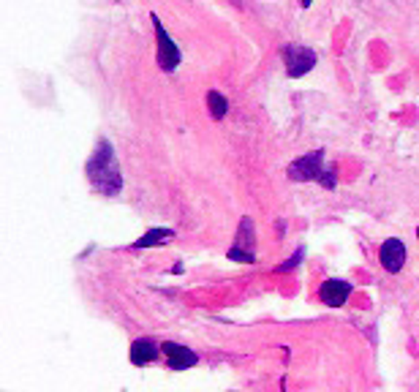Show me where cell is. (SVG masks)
I'll use <instances>...</instances> for the list:
<instances>
[{
    "label": "cell",
    "mask_w": 419,
    "mask_h": 392,
    "mask_svg": "<svg viewBox=\"0 0 419 392\" xmlns=\"http://www.w3.org/2000/svg\"><path fill=\"white\" fill-rule=\"evenodd\" d=\"M85 174H87L90 188L101 196H117L123 191V174H120V164H117L109 139H98L93 155L85 164Z\"/></svg>",
    "instance_id": "6da1fadb"
},
{
    "label": "cell",
    "mask_w": 419,
    "mask_h": 392,
    "mask_svg": "<svg viewBox=\"0 0 419 392\" xmlns=\"http://www.w3.org/2000/svg\"><path fill=\"white\" fill-rule=\"evenodd\" d=\"M286 174L294 183H319L329 191H335V186H338L335 167H324V150H313V153H305L300 158H294L286 169Z\"/></svg>",
    "instance_id": "7a4b0ae2"
},
{
    "label": "cell",
    "mask_w": 419,
    "mask_h": 392,
    "mask_svg": "<svg viewBox=\"0 0 419 392\" xmlns=\"http://www.w3.org/2000/svg\"><path fill=\"white\" fill-rule=\"evenodd\" d=\"M152 28H155V41H158V52H155V60H158V66H161V71H166L171 74L177 66H180V47L174 44V38L166 33V28L161 25V19L158 14H152Z\"/></svg>",
    "instance_id": "3957f363"
},
{
    "label": "cell",
    "mask_w": 419,
    "mask_h": 392,
    "mask_svg": "<svg viewBox=\"0 0 419 392\" xmlns=\"http://www.w3.org/2000/svg\"><path fill=\"white\" fill-rule=\"evenodd\" d=\"M226 256L229 261H243V264L256 261V229H253V221L248 215L237 226V237H234V245L229 248Z\"/></svg>",
    "instance_id": "277c9868"
},
{
    "label": "cell",
    "mask_w": 419,
    "mask_h": 392,
    "mask_svg": "<svg viewBox=\"0 0 419 392\" xmlns=\"http://www.w3.org/2000/svg\"><path fill=\"white\" fill-rule=\"evenodd\" d=\"M316 52L305 44H284V63H286V74L291 79H300V76L310 74L313 66H316Z\"/></svg>",
    "instance_id": "5b68a950"
},
{
    "label": "cell",
    "mask_w": 419,
    "mask_h": 392,
    "mask_svg": "<svg viewBox=\"0 0 419 392\" xmlns=\"http://www.w3.org/2000/svg\"><path fill=\"white\" fill-rule=\"evenodd\" d=\"M379 261L387 273H392V275L400 273L403 264H406V245H403V240H398V237L384 240L379 248Z\"/></svg>",
    "instance_id": "8992f818"
},
{
    "label": "cell",
    "mask_w": 419,
    "mask_h": 392,
    "mask_svg": "<svg viewBox=\"0 0 419 392\" xmlns=\"http://www.w3.org/2000/svg\"><path fill=\"white\" fill-rule=\"evenodd\" d=\"M161 355H164V346H158L152 338H136L131 343V349H128V360L133 365H139V368L155 362Z\"/></svg>",
    "instance_id": "52a82bcc"
},
{
    "label": "cell",
    "mask_w": 419,
    "mask_h": 392,
    "mask_svg": "<svg viewBox=\"0 0 419 392\" xmlns=\"http://www.w3.org/2000/svg\"><path fill=\"white\" fill-rule=\"evenodd\" d=\"M348 295H351V283H346L341 278L324 280L322 289H319V299L324 305H329V308H341L343 302L348 299Z\"/></svg>",
    "instance_id": "ba28073f"
},
{
    "label": "cell",
    "mask_w": 419,
    "mask_h": 392,
    "mask_svg": "<svg viewBox=\"0 0 419 392\" xmlns=\"http://www.w3.org/2000/svg\"><path fill=\"white\" fill-rule=\"evenodd\" d=\"M164 355H166V362H169L171 371H186V368H193L199 362L196 352H190L188 346L183 343H164Z\"/></svg>",
    "instance_id": "9c48e42d"
},
{
    "label": "cell",
    "mask_w": 419,
    "mask_h": 392,
    "mask_svg": "<svg viewBox=\"0 0 419 392\" xmlns=\"http://www.w3.org/2000/svg\"><path fill=\"white\" fill-rule=\"evenodd\" d=\"M169 240H174V229H166V226H155L150 232H145L136 243L131 245L133 251H142V248H152V245H166Z\"/></svg>",
    "instance_id": "30bf717a"
},
{
    "label": "cell",
    "mask_w": 419,
    "mask_h": 392,
    "mask_svg": "<svg viewBox=\"0 0 419 392\" xmlns=\"http://www.w3.org/2000/svg\"><path fill=\"white\" fill-rule=\"evenodd\" d=\"M207 109H210V117L212 120H224L229 112V101L224 93H218V90H210L207 93Z\"/></svg>",
    "instance_id": "8fae6325"
},
{
    "label": "cell",
    "mask_w": 419,
    "mask_h": 392,
    "mask_svg": "<svg viewBox=\"0 0 419 392\" xmlns=\"http://www.w3.org/2000/svg\"><path fill=\"white\" fill-rule=\"evenodd\" d=\"M305 256V251L303 248H300V251H297V254H294V256H291V259L286 261V264H281V267H278V270H275V273H289V270H294V267H297V264H300V259H303Z\"/></svg>",
    "instance_id": "7c38bea8"
},
{
    "label": "cell",
    "mask_w": 419,
    "mask_h": 392,
    "mask_svg": "<svg viewBox=\"0 0 419 392\" xmlns=\"http://www.w3.org/2000/svg\"><path fill=\"white\" fill-rule=\"evenodd\" d=\"M300 6H303V8H310V6H313V0H300Z\"/></svg>",
    "instance_id": "4fadbf2b"
},
{
    "label": "cell",
    "mask_w": 419,
    "mask_h": 392,
    "mask_svg": "<svg viewBox=\"0 0 419 392\" xmlns=\"http://www.w3.org/2000/svg\"><path fill=\"white\" fill-rule=\"evenodd\" d=\"M417 240H419V226H417Z\"/></svg>",
    "instance_id": "5bb4252c"
}]
</instances>
